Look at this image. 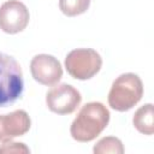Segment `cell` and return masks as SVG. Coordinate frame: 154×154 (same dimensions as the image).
<instances>
[{"instance_id":"cell-1","label":"cell","mask_w":154,"mask_h":154,"mask_svg":"<svg viewBox=\"0 0 154 154\" xmlns=\"http://www.w3.org/2000/svg\"><path fill=\"white\" fill-rule=\"evenodd\" d=\"M108 108L97 101L88 102L77 113L70 126V134L77 142H90L95 140L109 123Z\"/></svg>"},{"instance_id":"cell-2","label":"cell","mask_w":154,"mask_h":154,"mask_svg":"<svg viewBox=\"0 0 154 154\" xmlns=\"http://www.w3.org/2000/svg\"><path fill=\"white\" fill-rule=\"evenodd\" d=\"M143 96L142 79L131 72L118 76L108 93V105L118 112H126L136 106Z\"/></svg>"},{"instance_id":"cell-3","label":"cell","mask_w":154,"mask_h":154,"mask_svg":"<svg viewBox=\"0 0 154 154\" xmlns=\"http://www.w3.org/2000/svg\"><path fill=\"white\" fill-rule=\"evenodd\" d=\"M23 72L18 61L0 52V107L16 102L23 94Z\"/></svg>"},{"instance_id":"cell-4","label":"cell","mask_w":154,"mask_h":154,"mask_svg":"<svg viewBox=\"0 0 154 154\" xmlns=\"http://www.w3.org/2000/svg\"><path fill=\"white\" fill-rule=\"evenodd\" d=\"M101 66L102 58L93 48H76L65 58L67 73L79 81L90 79L101 70Z\"/></svg>"},{"instance_id":"cell-5","label":"cell","mask_w":154,"mask_h":154,"mask_svg":"<svg viewBox=\"0 0 154 154\" xmlns=\"http://www.w3.org/2000/svg\"><path fill=\"white\" fill-rule=\"evenodd\" d=\"M81 101V93L67 83L54 84L46 94V105L48 109L60 116L73 113Z\"/></svg>"},{"instance_id":"cell-6","label":"cell","mask_w":154,"mask_h":154,"mask_svg":"<svg viewBox=\"0 0 154 154\" xmlns=\"http://www.w3.org/2000/svg\"><path fill=\"white\" fill-rule=\"evenodd\" d=\"M30 20L28 7L19 0H7L0 6V29L6 34L23 31Z\"/></svg>"},{"instance_id":"cell-7","label":"cell","mask_w":154,"mask_h":154,"mask_svg":"<svg viewBox=\"0 0 154 154\" xmlns=\"http://www.w3.org/2000/svg\"><path fill=\"white\" fill-rule=\"evenodd\" d=\"M30 72L32 78L42 85L52 87L63 77L60 61L51 54H37L30 61Z\"/></svg>"},{"instance_id":"cell-8","label":"cell","mask_w":154,"mask_h":154,"mask_svg":"<svg viewBox=\"0 0 154 154\" xmlns=\"http://www.w3.org/2000/svg\"><path fill=\"white\" fill-rule=\"evenodd\" d=\"M31 126L29 114L24 109H17L8 114H2V128L5 141L25 135Z\"/></svg>"},{"instance_id":"cell-9","label":"cell","mask_w":154,"mask_h":154,"mask_svg":"<svg viewBox=\"0 0 154 154\" xmlns=\"http://www.w3.org/2000/svg\"><path fill=\"white\" fill-rule=\"evenodd\" d=\"M132 124L136 130L143 135L150 136L154 134V107L153 103L141 106L132 117Z\"/></svg>"},{"instance_id":"cell-10","label":"cell","mask_w":154,"mask_h":154,"mask_svg":"<svg viewBox=\"0 0 154 154\" xmlns=\"http://www.w3.org/2000/svg\"><path fill=\"white\" fill-rule=\"evenodd\" d=\"M93 152L95 154H123L124 146L118 137L106 136L96 142V144L93 148Z\"/></svg>"},{"instance_id":"cell-11","label":"cell","mask_w":154,"mask_h":154,"mask_svg":"<svg viewBox=\"0 0 154 154\" xmlns=\"http://www.w3.org/2000/svg\"><path fill=\"white\" fill-rule=\"evenodd\" d=\"M90 6V0H59L60 11L67 17L79 16Z\"/></svg>"},{"instance_id":"cell-12","label":"cell","mask_w":154,"mask_h":154,"mask_svg":"<svg viewBox=\"0 0 154 154\" xmlns=\"http://www.w3.org/2000/svg\"><path fill=\"white\" fill-rule=\"evenodd\" d=\"M0 153H16V154H28L30 149L22 142H14L12 140L2 141L0 144Z\"/></svg>"},{"instance_id":"cell-13","label":"cell","mask_w":154,"mask_h":154,"mask_svg":"<svg viewBox=\"0 0 154 154\" xmlns=\"http://www.w3.org/2000/svg\"><path fill=\"white\" fill-rule=\"evenodd\" d=\"M5 141V135H4V128H2V116H0V142Z\"/></svg>"}]
</instances>
